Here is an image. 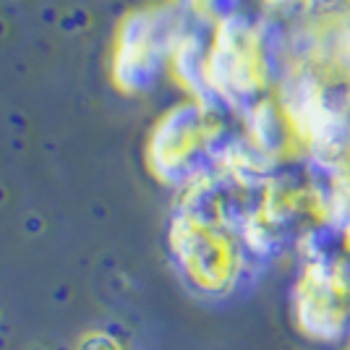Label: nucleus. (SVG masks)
<instances>
[{"mask_svg": "<svg viewBox=\"0 0 350 350\" xmlns=\"http://www.w3.org/2000/svg\"><path fill=\"white\" fill-rule=\"evenodd\" d=\"M243 131L248 133V139L254 144L259 146V149H264L272 160L278 162L291 160L293 144H298V139H295V133L291 129V120L285 118V113H282V107L278 105L275 97L262 100V103L243 118Z\"/></svg>", "mask_w": 350, "mask_h": 350, "instance_id": "nucleus-1", "label": "nucleus"}]
</instances>
